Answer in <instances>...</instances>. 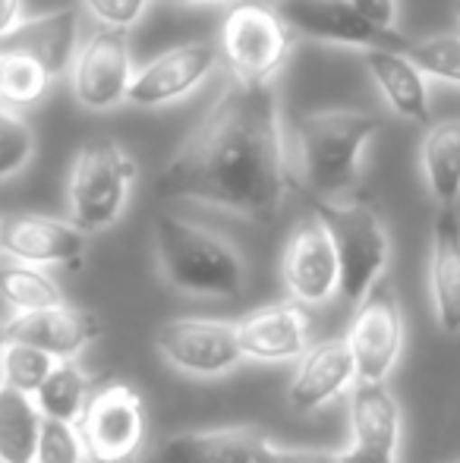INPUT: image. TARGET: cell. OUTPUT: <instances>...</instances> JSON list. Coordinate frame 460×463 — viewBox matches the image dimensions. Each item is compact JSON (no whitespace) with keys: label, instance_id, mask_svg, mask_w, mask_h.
Listing matches in <instances>:
<instances>
[{"label":"cell","instance_id":"obj_10","mask_svg":"<svg viewBox=\"0 0 460 463\" xmlns=\"http://www.w3.org/2000/svg\"><path fill=\"white\" fill-rule=\"evenodd\" d=\"M136 80L129 38L120 29H99L73 57V92L89 110H111L127 101Z\"/></svg>","mask_w":460,"mask_h":463},{"label":"cell","instance_id":"obj_7","mask_svg":"<svg viewBox=\"0 0 460 463\" xmlns=\"http://www.w3.org/2000/svg\"><path fill=\"white\" fill-rule=\"evenodd\" d=\"M80 435L86 458L95 463H133L146 439V407L139 391L123 382L99 388L89 397Z\"/></svg>","mask_w":460,"mask_h":463},{"label":"cell","instance_id":"obj_13","mask_svg":"<svg viewBox=\"0 0 460 463\" xmlns=\"http://www.w3.org/2000/svg\"><path fill=\"white\" fill-rule=\"evenodd\" d=\"M284 284L300 303L319 306L338 293L341 269L334 256V243L319 218H306L294 227L281 259Z\"/></svg>","mask_w":460,"mask_h":463},{"label":"cell","instance_id":"obj_15","mask_svg":"<svg viewBox=\"0 0 460 463\" xmlns=\"http://www.w3.org/2000/svg\"><path fill=\"white\" fill-rule=\"evenodd\" d=\"M86 233L48 214H13L0 221V252L16 265H76L86 252Z\"/></svg>","mask_w":460,"mask_h":463},{"label":"cell","instance_id":"obj_21","mask_svg":"<svg viewBox=\"0 0 460 463\" xmlns=\"http://www.w3.org/2000/svg\"><path fill=\"white\" fill-rule=\"evenodd\" d=\"M356 378V363L347 341H322L306 350L290 382V407L315 410L338 397Z\"/></svg>","mask_w":460,"mask_h":463},{"label":"cell","instance_id":"obj_37","mask_svg":"<svg viewBox=\"0 0 460 463\" xmlns=\"http://www.w3.org/2000/svg\"><path fill=\"white\" fill-rule=\"evenodd\" d=\"M171 4H211V0H171Z\"/></svg>","mask_w":460,"mask_h":463},{"label":"cell","instance_id":"obj_38","mask_svg":"<svg viewBox=\"0 0 460 463\" xmlns=\"http://www.w3.org/2000/svg\"><path fill=\"white\" fill-rule=\"evenodd\" d=\"M0 89H4V61H0Z\"/></svg>","mask_w":460,"mask_h":463},{"label":"cell","instance_id":"obj_25","mask_svg":"<svg viewBox=\"0 0 460 463\" xmlns=\"http://www.w3.org/2000/svg\"><path fill=\"white\" fill-rule=\"evenodd\" d=\"M89 397H92V378L80 369L76 360H57V366L51 369L48 382L38 388L35 403L42 410L44 420L57 422H76L82 420L89 407Z\"/></svg>","mask_w":460,"mask_h":463},{"label":"cell","instance_id":"obj_16","mask_svg":"<svg viewBox=\"0 0 460 463\" xmlns=\"http://www.w3.org/2000/svg\"><path fill=\"white\" fill-rule=\"evenodd\" d=\"M277 448L256 429L183 432L161 445L158 463H275Z\"/></svg>","mask_w":460,"mask_h":463},{"label":"cell","instance_id":"obj_26","mask_svg":"<svg viewBox=\"0 0 460 463\" xmlns=\"http://www.w3.org/2000/svg\"><path fill=\"white\" fill-rule=\"evenodd\" d=\"M0 297L6 306L16 309V316L23 312H42L54 309L63 303L57 284L44 275L42 269H32V265H6L0 269Z\"/></svg>","mask_w":460,"mask_h":463},{"label":"cell","instance_id":"obj_1","mask_svg":"<svg viewBox=\"0 0 460 463\" xmlns=\"http://www.w3.org/2000/svg\"><path fill=\"white\" fill-rule=\"evenodd\" d=\"M290 189L275 86L230 82L186 146L164 165L158 193L271 221Z\"/></svg>","mask_w":460,"mask_h":463},{"label":"cell","instance_id":"obj_32","mask_svg":"<svg viewBox=\"0 0 460 463\" xmlns=\"http://www.w3.org/2000/svg\"><path fill=\"white\" fill-rule=\"evenodd\" d=\"M86 10L99 19L105 29H133L142 16H146L152 0H82Z\"/></svg>","mask_w":460,"mask_h":463},{"label":"cell","instance_id":"obj_9","mask_svg":"<svg viewBox=\"0 0 460 463\" xmlns=\"http://www.w3.org/2000/svg\"><path fill=\"white\" fill-rule=\"evenodd\" d=\"M277 13L294 35L325 44H344L362 51H407L410 38L398 29H379L362 19L347 0H277Z\"/></svg>","mask_w":460,"mask_h":463},{"label":"cell","instance_id":"obj_36","mask_svg":"<svg viewBox=\"0 0 460 463\" xmlns=\"http://www.w3.org/2000/svg\"><path fill=\"white\" fill-rule=\"evenodd\" d=\"M19 10H23V0H0V38L19 23Z\"/></svg>","mask_w":460,"mask_h":463},{"label":"cell","instance_id":"obj_31","mask_svg":"<svg viewBox=\"0 0 460 463\" xmlns=\"http://www.w3.org/2000/svg\"><path fill=\"white\" fill-rule=\"evenodd\" d=\"M86 460V445L82 435L70 422L44 420L38 432L35 463H82Z\"/></svg>","mask_w":460,"mask_h":463},{"label":"cell","instance_id":"obj_11","mask_svg":"<svg viewBox=\"0 0 460 463\" xmlns=\"http://www.w3.org/2000/svg\"><path fill=\"white\" fill-rule=\"evenodd\" d=\"M155 347L174 369L199 378L224 375L243 360L237 325L218 318H171L155 331Z\"/></svg>","mask_w":460,"mask_h":463},{"label":"cell","instance_id":"obj_39","mask_svg":"<svg viewBox=\"0 0 460 463\" xmlns=\"http://www.w3.org/2000/svg\"><path fill=\"white\" fill-rule=\"evenodd\" d=\"M0 347H4V337H0Z\"/></svg>","mask_w":460,"mask_h":463},{"label":"cell","instance_id":"obj_6","mask_svg":"<svg viewBox=\"0 0 460 463\" xmlns=\"http://www.w3.org/2000/svg\"><path fill=\"white\" fill-rule=\"evenodd\" d=\"M315 218L325 224L328 237L338 256L341 284L338 293L347 303H362L372 284L381 278L388 265V231L379 212L369 202H319L315 199Z\"/></svg>","mask_w":460,"mask_h":463},{"label":"cell","instance_id":"obj_23","mask_svg":"<svg viewBox=\"0 0 460 463\" xmlns=\"http://www.w3.org/2000/svg\"><path fill=\"white\" fill-rule=\"evenodd\" d=\"M426 184H429L432 199L438 208H457L460 199V120H438L426 129L423 148Z\"/></svg>","mask_w":460,"mask_h":463},{"label":"cell","instance_id":"obj_2","mask_svg":"<svg viewBox=\"0 0 460 463\" xmlns=\"http://www.w3.org/2000/svg\"><path fill=\"white\" fill-rule=\"evenodd\" d=\"M155 252L174 290L209 299H233L243 293L246 269L239 252L192 221L161 214L155 221Z\"/></svg>","mask_w":460,"mask_h":463},{"label":"cell","instance_id":"obj_30","mask_svg":"<svg viewBox=\"0 0 460 463\" xmlns=\"http://www.w3.org/2000/svg\"><path fill=\"white\" fill-rule=\"evenodd\" d=\"M35 152V133L19 114L0 104V184L16 177Z\"/></svg>","mask_w":460,"mask_h":463},{"label":"cell","instance_id":"obj_12","mask_svg":"<svg viewBox=\"0 0 460 463\" xmlns=\"http://www.w3.org/2000/svg\"><path fill=\"white\" fill-rule=\"evenodd\" d=\"M218 61L221 54H218V44L211 42L177 44L136 73L127 101L136 108H161V104L180 101L209 80Z\"/></svg>","mask_w":460,"mask_h":463},{"label":"cell","instance_id":"obj_35","mask_svg":"<svg viewBox=\"0 0 460 463\" xmlns=\"http://www.w3.org/2000/svg\"><path fill=\"white\" fill-rule=\"evenodd\" d=\"M275 463H338V454H328V451H284V448H277Z\"/></svg>","mask_w":460,"mask_h":463},{"label":"cell","instance_id":"obj_20","mask_svg":"<svg viewBox=\"0 0 460 463\" xmlns=\"http://www.w3.org/2000/svg\"><path fill=\"white\" fill-rule=\"evenodd\" d=\"M369 76L375 80L379 92L391 104V110L404 120H413L419 127H432V104L429 86L419 67L404 51H362Z\"/></svg>","mask_w":460,"mask_h":463},{"label":"cell","instance_id":"obj_34","mask_svg":"<svg viewBox=\"0 0 460 463\" xmlns=\"http://www.w3.org/2000/svg\"><path fill=\"white\" fill-rule=\"evenodd\" d=\"M338 463H398V460H394V454H388V451L350 445L344 454H338Z\"/></svg>","mask_w":460,"mask_h":463},{"label":"cell","instance_id":"obj_4","mask_svg":"<svg viewBox=\"0 0 460 463\" xmlns=\"http://www.w3.org/2000/svg\"><path fill=\"white\" fill-rule=\"evenodd\" d=\"M136 180V161L114 139H89L70 171V224L82 233H99L117 224Z\"/></svg>","mask_w":460,"mask_h":463},{"label":"cell","instance_id":"obj_17","mask_svg":"<svg viewBox=\"0 0 460 463\" xmlns=\"http://www.w3.org/2000/svg\"><path fill=\"white\" fill-rule=\"evenodd\" d=\"M76 29H80V19H76L73 6H63V10L44 13L35 19H23L0 38V54L29 57L57 80L76 57Z\"/></svg>","mask_w":460,"mask_h":463},{"label":"cell","instance_id":"obj_28","mask_svg":"<svg viewBox=\"0 0 460 463\" xmlns=\"http://www.w3.org/2000/svg\"><path fill=\"white\" fill-rule=\"evenodd\" d=\"M54 366V356L42 354L35 347H25V344L4 341V347H0V378H4L6 388L19 391V394L35 397Z\"/></svg>","mask_w":460,"mask_h":463},{"label":"cell","instance_id":"obj_19","mask_svg":"<svg viewBox=\"0 0 460 463\" xmlns=\"http://www.w3.org/2000/svg\"><path fill=\"white\" fill-rule=\"evenodd\" d=\"M429 287L438 328L445 335L460 331V214L457 208H438L432 224Z\"/></svg>","mask_w":460,"mask_h":463},{"label":"cell","instance_id":"obj_22","mask_svg":"<svg viewBox=\"0 0 460 463\" xmlns=\"http://www.w3.org/2000/svg\"><path fill=\"white\" fill-rule=\"evenodd\" d=\"M350 429H353V445L388 454L398 451L400 410L385 382H360L350 401Z\"/></svg>","mask_w":460,"mask_h":463},{"label":"cell","instance_id":"obj_3","mask_svg":"<svg viewBox=\"0 0 460 463\" xmlns=\"http://www.w3.org/2000/svg\"><path fill=\"white\" fill-rule=\"evenodd\" d=\"M381 120L369 110H315L296 123L303 184L319 202H334L360 177V155Z\"/></svg>","mask_w":460,"mask_h":463},{"label":"cell","instance_id":"obj_33","mask_svg":"<svg viewBox=\"0 0 460 463\" xmlns=\"http://www.w3.org/2000/svg\"><path fill=\"white\" fill-rule=\"evenodd\" d=\"M347 4L379 29H394L398 25V0H347Z\"/></svg>","mask_w":460,"mask_h":463},{"label":"cell","instance_id":"obj_8","mask_svg":"<svg viewBox=\"0 0 460 463\" xmlns=\"http://www.w3.org/2000/svg\"><path fill=\"white\" fill-rule=\"evenodd\" d=\"M344 341L353 354L356 378L360 382H385L388 372L398 363L400 344H404L400 303L388 280H375L372 290L362 297Z\"/></svg>","mask_w":460,"mask_h":463},{"label":"cell","instance_id":"obj_5","mask_svg":"<svg viewBox=\"0 0 460 463\" xmlns=\"http://www.w3.org/2000/svg\"><path fill=\"white\" fill-rule=\"evenodd\" d=\"M294 29L277 6L243 0L228 13L218 42V54L239 86H271L294 51Z\"/></svg>","mask_w":460,"mask_h":463},{"label":"cell","instance_id":"obj_18","mask_svg":"<svg viewBox=\"0 0 460 463\" xmlns=\"http://www.w3.org/2000/svg\"><path fill=\"white\" fill-rule=\"evenodd\" d=\"M237 344L246 360H296L306 354V316L294 303L265 306L237 322Z\"/></svg>","mask_w":460,"mask_h":463},{"label":"cell","instance_id":"obj_24","mask_svg":"<svg viewBox=\"0 0 460 463\" xmlns=\"http://www.w3.org/2000/svg\"><path fill=\"white\" fill-rule=\"evenodd\" d=\"M42 422L35 397L0 384V463H35Z\"/></svg>","mask_w":460,"mask_h":463},{"label":"cell","instance_id":"obj_29","mask_svg":"<svg viewBox=\"0 0 460 463\" xmlns=\"http://www.w3.org/2000/svg\"><path fill=\"white\" fill-rule=\"evenodd\" d=\"M423 76L460 86V35H429L410 38V48L404 51Z\"/></svg>","mask_w":460,"mask_h":463},{"label":"cell","instance_id":"obj_14","mask_svg":"<svg viewBox=\"0 0 460 463\" xmlns=\"http://www.w3.org/2000/svg\"><path fill=\"white\" fill-rule=\"evenodd\" d=\"M99 335H101L99 316L67 303L42 312H23V316L0 325V337L4 341L35 347L42 354L54 356V360H73L89 344L99 341Z\"/></svg>","mask_w":460,"mask_h":463},{"label":"cell","instance_id":"obj_27","mask_svg":"<svg viewBox=\"0 0 460 463\" xmlns=\"http://www.w3.org/2000/svg\"><path fill=\"white\" fill-rule=\"evenodd\" d=\"M0 61H4V89H0L4 108H32L54 86V76L29 57L0 54Z\"/></svg>","mask_w":460,"mask_h":463}]
</instances>
